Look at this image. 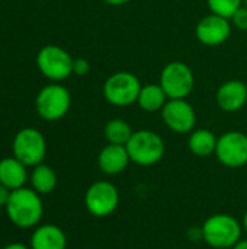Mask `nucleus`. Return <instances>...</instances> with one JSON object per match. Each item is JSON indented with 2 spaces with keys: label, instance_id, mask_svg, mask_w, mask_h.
<instances>
[{
  "label": "nucleus",
  "instance_id": "1",
  "mask_svg": "<svg viewBox=\"0 0 247 249\" xmlns=\"http://www.w3.org/2000/svg\"><path fill=\"white\" fill-rule=\"evenodd\" d=\"M41 197V194L28 187L12 191L4 207L9 220L19 229L36 228L44 216V203Z\"/></svg>",
  "mask_w": 247,
  "mask_h": 249
},
{
  "label": "nucleus",
  "instance_id": "2",
  "mask_svg": "<svg viewBox=\"0 0 247 249\" xmlns=\"http://www.w3.org/2000/svg\"><path fill=\"white\" fill-rule=\"evenodd\" d=\"M243 233V225L231 214L217 213L210 216L201 226L204 242L214 249H231Z\"/></svg>",
  "mask_w": 247,
  "mask_h": 249
},
{
  "label": "nucleus",
  "instance_id": "3",
  "mask_svg": "<svg viewBox=\"0 0 247 249\" xmlns=\"http://www.w3.org/2000/svg\"><path fill=\"white\" fill-rule=\"evenodd\" d=\"M125 147L131 162L138 166H153L159 163L166 152L162 136L147 128L134 131Z\"/></svg>",
  "mask_w": 247,
  "mask_h": 249
},
{
  "label": "nucleus",
  "instance_id": "4",
  "mask_svg": "<svg viewBox=\"0 0 247 249\" xmlns=\"http://www.w3.org/2000/svg\"><path fill=\"white\" fill-rule=\"evenodd\" d=\"M141 88L143 85L134 73L121 70L111 74L105 80L102 93L106 102H109L114 107L124 108L137 104Z\"/></svg>",
  "mask_w": 247,
  "mask_h": 249
},
{
  "label": "nucleus",
  "instance_id": "5",
  "mask_svg": "<svg viewBox=\"0 0 247 249\" xmlns=\"http://www.w3.org/2000/svg\"><path fill=\"white\" fill-rule=\"evenodd\" d=\"M71 107V95L68 89L60 83L44 86L35 99L36 114L45 121H58L67 115Z\"/></svg>",
  "mask_w": 247,
  "mask_h": 249
},
{
  "label": "nucleus",
  "instance_id": "6",
  "mask_svg": "<svg viewBox=\"0 0 247 249\" xmlns=\"http://www.w3.org/2000/svg\"><path fill=\"white\" fill-rule=\"evenodd\" d=\"M159 83L169 99H186L194 90L195 76L186 63L170 61L162 69Z\"/></svg>",
  "mask_w": 247,
  "mask_h": 249
},
{
  "label": "nucleus",
  "instance_id": "7",
  "mask_svg": "<svg viewBox=\"0 0 247 249\" xmlns=\"http://www.w3.org/2000/svg\"><path fill=\"white\" fill-rule=\"evenodd\" d=\"M13 156L28 168L42 163L47 155V140L44 134L32 127H25L16 133L12 143Z\"/></svg>",
  "mask_w": 247,
  "mask_h": 249
},
{
  "label": "nucleus",
  "instance_id": "8",
  "mask_svg": "<svg viewBox=\"0 0 247 249\" xmlns=\"http://www.w3.org/2000/svg\"><path fill=\"white\" fill-rule=\"evenodd\" d=\"M74 58L58 45H45L36 54V67L52 82L66 80L73 74Z\"/></svg>",
  "mask_w": 247,
  "mask_h": 249
},
{
  "label": "nucleus",
  "instance_id": "9",
  "mask_svg": "<svg viewBox=\"0 0 247 249\" xmlns=\"http://www.w3.org/2000/svg\"><path fill=\"white\" fill-rule=\"evenodd\" d=\"M84 206L95 217H108L119 206V191L109 181H96L84 193Z\"/></svg>",
  "mask_w": 247,
  "mask_h": 249
},
{
  "label": "nucleus",
  "instance_id": "10",
  "mask_svg": "<svg viewBox=\"0 0 247 249\" xmlns=\"http://www.w3.org/2000/svg\"><path fill=\"white\" fill-rule=\"evenodd\" d=\"M214 155L226 168H243L247 165V134L237 130L224 133L217 140Z\"/></svg>",
  "mask_w": 247,
  "mask_h": 249
},
{
  "label": "nucleus",
  "instance_id": "11",
  "mask_svg": "<svg viewBox=\"0 0 247 249\" xmlns=\"http://www.w3.org/2000/svg\"><path fill=\"white\" fill-rule=\"evenodd\" d=\"M162 120L176 134H188L195 130L197 112L186 99H169L163 107Z\"/></svg>",
  "mask_w": 247,
  "mask_h": 249
},
{
  "label": "nucleus",
  "instance_id": "12",
  "mask_svg": "<svg viewBox=\"0 0 247 249\" xmlns=\"http://www.w3.org/2000/svg\"><path fill=\"white\" fill-rule=\"evenodd\" d=\"M231 29L233 25L230 19L215 13H210L197 23L195 36L202 45L218 47L230 38Z\"/></svg>",
  "mask_w": 247,
  "mask_h": 249
},
{
  "label": "nucleus",
  "instance_id": "13",
  "mask_svg": "<svg viewBox=\"0 0 247 249\" xmlns=\"http://www.w3.org/2000/svg\"><path fill=\"white\" fill-rule=\"evenodd\" d=\"M220 109L226 112H237L247 104V86L243 80L231 79L224 82L215 93Z\"/></svg>",
  "mask_w": 247,
  "mask_h": 249
},
{
  "label": "nucleus",
  "instance_id": "14",
  "mask_svg": "<svg viewBox=\"0 0 247 249\" xmlns=\"http://www.w3.org/2000/svg\"><path fill=\"white\" fill-rule=\"evenodd\" d=\"M131 159L130 155L127 152L125 146L121 144H106L98 155V165L99 169L106 174V175H119L122 174L128 165H130Z\"/></svg>",
  "mask_w": 247,
  "mask_h": 249
},
{
  "label": "nucleus",
  "instance_id": "15",
  "mask_svg": "<svg viewBox=\"0 0 247 249\" xmlns=\"http://www.w3.org/2000/svg\"><path fill=\"white\" fill-rule=\"evenodd\" d=\"M31 249H67V236L57 225H38L31 235Z\"/></svg>",
  "mask_w": 247,
  "mask_h": 249
},
{
  "label": "nucleus",
  "instance_id": "16",
  "mask_svg": "<svg viewBox=\"0 0 247 249\" xmlns=\"http://www.w3.org/2000/svg\"><path fill=\"white\" fill-rule=\"evenodd\" d=\"M28 166L17 160L15 156L3 158L0 160V184L10 191L25 187L28 181Z\"/></svg>",
  "mask_w": 247,
  "mask_h": 249
},
{
  "label": "nucleus",
  "instance_id": "17",
  "mask_svg": "<svg viewBox=\"0 0 247 249\" xmlns=\"http://www.w3.org/2000/svg\"><path fill=\"white\" fill-rule=\"evenodd\" d=\"M218 137L208 128H195L189 133L188 147L197 158H208L215 153Z\"/></svg>",
  "mask_w": 247,
  "mask_h": 249
},
{
  "label": "nucleus",
  "instance_id": "18",
  "mask_svg": "<svg viewBox=\"0 0 247 249\" xmlns=\"http://www.w3.org/2000/svg\"><path fill=\"white\" fill-rule=\"evenodd\" d=\"M167 101L169 98L165 93L160 83H148L141 88L137 105L146 112H157L163 109Z\"/></svg>",
  "mask_w": 247,
  "mask_h": 249
},
{
  "label": "nucleus",
  "instance_id": "19",
  "mask_svg": "<svg viewBox=\"0 0 247 249\" xmlns=\"http://www.w3.org/2000/svg\"><path fill=\"white\" fill-rule=\"evenodd\" d=\"M29 181H31V188L41 196H47L52 193L58 182L55 171L45 163H39L32 168Z\"/></svg>",
  "mask_w": 247,
  "mask_h": 249
},
{
  "label": "nucleus",
  "instance_id": "20",
  "mask_svg": "<svg viewBox=\"0 0 247 249\" xmlns=\"http://www.w3.org/2000/svg\"><path fill=\"white\" fill-rule=\"evenodd\" d=\"M132 133L134 131L131 125L125 120H121V118H112L103 127V136L109 144L125 146L128 140L131 139Z\"/></svg>",
  "mask_w": 247,
  "mask_h": 249
},
{
  "label": "nucleus",
  "instance_id": "21",
  "mask_svg": "<svg viewBox=\"0 0 247 249\" xmlns=\"http://www.w3.org/2000/svg\"><path fill=\"white\" fill-rule=\"evenodd\" d=\"M207 4L211 13L230 19L243 6V0H207Z\"/></svg>",
  "mask_w": 247,
  "mask_h": 249
},
{
  "label": "nucleus",
  "instance_id": "22",
  "mask_svg": "<svg viewBox=\"0 0 247 249\" xmlns=\"http://www.w3.org/2000/svg\"><path fill=\"white\" fill-rule=\"evenodd\" d=\"M230 22L233 28H237L239 31H247V6H242L237 9V12L230 18Z\"/></svg>",
  "mask_w": 247,
  "mask_h": 249
},
{
  "label": "nucleus",
  "instance_id": "23",
  "mask_svg": "<svg viewBox=\"0 0 247 249\" xmlns=\"http://www.w3.org/2000/svg\"><path fill=\"white\" fill-rule=\"evenodd\" d=\"M90 71V63L86 58H74L73 61V73L77 76H86Z\"/></svg>",
  "mask_w": 247,
  "mask_h": 249
},
{
  "label": "nucleus",
  "instance_id": "24",
  "mask_svg": "<svg viewBox=\"0 0 247 249\" xmlns=\"http://www.w3.org/2000/svg\"><path fill=\"white\" fill-rule=\"evenodd\" d=\"M10 194H12V191L7 187H4L3 184H0V209L6 207V204L10 198Z\"/></svg>",
  "mask_w": 247,
  "mask_h": 249
},
{
  "label": "nucleus",
  "instance_id": "25",
  "mask_svg": "<svg viewBox=\"0 0 247 249\" xmlns=\"http://www.w3.org/2000/svg\"><path fill=\"white\" fill-rule=\"evenodd\" d=\"M102 1L109 4V6H124V4H127V3H130L132 0H102Z\"/></svg>",
  "mask_w": 247,
  "mask_h": 249
},
{
  "label": "nucleus",
  "instance_id": "26",
  "mask_svg": "<svg viewBox=\"0 0 247 249\" xmlns=\"http://www.w3.org/2000/svg\"><path fill=\"white\" fill-rule=\"evenodd\" d=\"M1 249H31L29 247L23 245V244H19V242H12V244H7L6 247H3Z\"/></svg>",
  "mask_w": 247,
  "mask_h": 249
},
{
  "label": "nucleus",
  "instance_id": "27",
  "mask_svg": "<svg viewBox=\"0 0 247 249\" xmlns=\"http://www.w3.org/2000/svg\"><path fill=\"white\" fill-rule=\"evenodd\" d=\"M231 249H247V238L246 239H240Z\"/></svg>",
  "mask_w": 247,
  "mask_h": 249
},
{
  "label": "nucleus",
  "instance_id": "28",
  "mask_svg": "<svg viewBox=\"0 0 247 249\" xmlns=\"http://www.w3.org/2000/svg\"><path fill=\"white\" fill-rule=\"evenodd\" d=\"M242 225H243V231L246 232V235H247V210H246V213H245V216H243Z\"/></svg>",
  "mask_w": 247,
  "mask_h": 249
},
{
  "label": "nucleus",
  "instance_id": "29",
  "mask_svg": "<svg viewBox=\"0 0 247 249\" xmlns=\"http://www.w3.org/2000/svg\"><path fill=\"white\" fill-rule=\"evenodd\" d=\"M243 4H245V6H247V0H243Z\"/></svg>",
  "mask_w": 247,
  "mask_h": 249
}]
</instances>
